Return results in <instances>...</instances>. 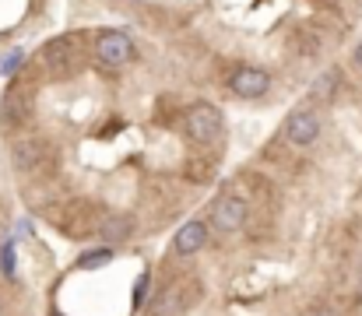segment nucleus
<instances>
[{
    "label": "nucleus",
    "mask_w": 362,
    "mask_h": 316,
    "mask_svg": "<svg viewBox=\"0 0 362 316\" xmlns=\"http://www.w3.org/2000/svg\"><path fill=\"white\" fill-rule=\"evenodd\" d=\"M183 130H187L190 141H197V144H211V141L222 137V130H226V116H222V109H218L215 103H190L187 105V112H183Z\"/></svg>",
    "instance_id": "nucleus-1"
},
{
    "label": "nucleus",
    "mask_w": 362,
    "mask_h": 316,
    "mask_svg": "<svg viewBox=\"0 0 362 316\" xmlns=\"http://www.w3.org/2000/svg\"><path fill=\"white\" fill-rule=\"evenodd\" d=\"M92 53H95V60H99L103 67L120 71V67H127V64L137 57V46H134V39H130L127 32H120V28H103V32H95Z\"/></svg>",
    "instance_id": "nucleus-2"
},
{
    "label": "nucleus",
    "mask_w": 362,
    "mask_h": 316,
    "mask_svg": "<svg viewBox=\"0 0 362 316\" xmlns=\"http://www.w3.org/2000/svg\"><path fill=\"white\" fill-rule=\"evenodd\" d=\"M208 221H211V228L215 232H222V235H236L246 228V221H250V204L243 201L240 194H222L211 211H208Z\"/></svg>",
    "instance_id": "nucleus-3"
},
{
    "label": "nucleus",
    "mask_w": 362,
    "mask_h": 316,
    "mask_svg": "<svg viewBox=\"0 0 362 316\" xmlns=\"http://www.w3.org/2000/svg\"><path fill=\"white\" fill-rule=\"evenodd\" d=\"M320 130H324V123L313 109H296L281 123V141L292 144V148H310V144L320 141Z\"/></svg>",
    "instance_id": "nucleus-4"
},
{
    "label": "nucleus",
    "mask_w": 362,
    "mask_h": 316,
    "mask_svg": "<svg viewBox=\"0 0 362 316\" xmlns=\"http://www.w3.org/2000/svg\"><path fill=\"white\" fill-rule=\"evenodd\" d=\"M229 92L236 99H264L271 92V74L260 71V67H246L243 64V67H236L229 74Z\"/></svg>",
    "instance_id": "nucleus-5"
},
{
    "label": "nucleus",
    "mask_w": 362,
    "mask_h": 316,
    "mask_svg": "<svg viewBox=\"0 0 362 316\" xmlns=\"http://www.w3.org/2000/svg\"><path fill=\"white\" fill-rule=\"evenodd\" d=\"M208 242H211V221L190 218L187 225L176 228V235H173V253H176V257H197Z\"/></svg>",
    "instance_id": "nucleus-6"
},
{
    "label": "nucleus",
    "mask_w": 362,
    "mask_h": 316,
    "mask_svg": "<svg viewBox=\"0 0 362 316\" xmlns=\"http://www.w3.org/2000/svg\"><path fill=\"white\" fill-rule=\"evenodd\" d=\"M130 232H134V221H130L127 214H106V218L99 221V239L110 242V246L130 239Z\"/></svg>",
    "instance_id": "nucleus-7"
},
{
    "label": "nucleus",
    "mask_w": 362,
    "mask_h": 316,
    "mask_svg": "<svg viewBox=\"0 0 362 316\" xmlns=\"http://www.w3.org/2000/svg\"><path fill=\"white\" fill-rule=\"evenodd\" d=\"M39 155H42V144L35 137L14 144V165H18V172H28L32 165H39Z\"/></svg>",
    "instance_id": "nucleus-8"
},
{
    "label": "nucleus",
    "mask_w": 362,
    "mask_h": 316,
    "mask_svg": "<svg viewBox=\"0 0 362 316\" xmlns=\"http://www.w3.org/2000/svg\"><path fill=\"white\" fill-rule=\"evenodd\" d=\"M334 88H338V71H327V74L320 78V85H313V99L324 103V99H331Z\"/></svg>",
    "instance_id": "nucleus-9"
},
{
    "label": "nucleus",
    "mask_w": 362,
    "mask_h": 316,
    "mask_svg": "<svg viewBox=\"0 0 362 316\" xmlns=\"http://www.w3.org/2000/svg\"><path fill=\"white\" fill-rule=\"evenodd\" d=\"M110 260V250H103V253H85L81 260H78V267H99V264H106Z\"/></svg>",
    "instance_id": "nucleus-10"
},
{
    "label": "nucleus",
    "mask_w": 362,
    "mask_h": 316,
    "mask_svg": "<svg viewBox=\"0 0 362 316\" xmlns=\"http://www.w3.org/2000/svg\"><path fill=\"white\" fill-rule=\"evenodd\" d=\"M306 316H338V313H334L331 306H317V310H310Z\"/></svg>",
    "instance_id": "nucleus-11"
},
{
    "label": "nucleus",
    "mask_w": 362,
    "mask_h": 316,
    "mask_svg": "<svg viewBox=\"0 0 362 316\" xmlns=\"http://www.w3.org/2000/svg\"><path fill=\"white\" fill-rule=\"evenodd\" d=\"M352 60H356V67L362 71V39H359V46H356V53H352Z\"/></svg>",
    "instance_id": "nucleus-12"
},
{
    "label": "nucleus",
    "mask_w": 362,
    "mask_h": 316,
    "mask_svg": "<svg viewBox=\"0 0 362 316\" xmlns=\"http://www.w3.org/2000/svg\"><path fill=\"white\" fill-rule=\"evenodd\" d=\"M359 295H362V285H359Z\"/></svg>",
    "instance_id": "nucleus-13"
}]
</instances>
